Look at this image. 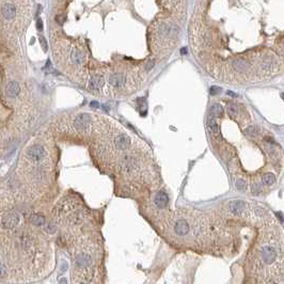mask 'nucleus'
<instances>
[{
  "label": "nucleus",
  "instance_id": "22",
  "mask_svg": "<svg viewBox=\"0 0 284 284\" xmlns=\"http://www.w3.org/2000/svg\"><path fill=\"white\" fill-rule=\"evenodd\" d=\"M41 45H42V47H43V49H44V52H46V50H47V44H46V41H45L44 37H41Z\"/></svg>",
  "mask_w": 284,
  "mask_h": 284
},
{
  "label": "nucleus",
  "instance_id": "7",
  "mask_svg": "<svg viewBox=\"0 0 284 284\" xmlns=\"http://www.w3.org/2000/svg\"><path fill=\"white\" fill-rule=\"evenodd\" d=\"M26 155L29 159L32 161H42L46 157V151L42 145L35 144L30 146L29 149L26 151Z\"/></svg>",
  "mask_w": 284,
  "mask_h": 284
},
{
  "label": "nucleus",
  "instance_id": "5",
  "mask_svg": "<svg viewBox=\"0 0 284 284\" xmlns=\"http://www.w3.org/2000/svg\"><path fill=\"white\" fill-rule=\"evenodd\" d=\"M19 222V216L18 214L11 212V213H7L1 217L0 220V225L1 228L4 230H12V229L16 228Z\"/></svg>",
  "mask_w": 284,
  "mask_h": 284
},
{
  "label": "nucleus",
  "instance_id": "17",
  "mask_svg": "<svg viewBox=\"0 0 284 284\" xmlns=\"http://www.w3.org/2000/svg\"><path fill=\"white\" fill-rule=\"evenodd\" d=\"M257 132H259V130L256 129V127H253V126H250V127H248L247 129L245 130L246 135L251 136V137H254V136H256Z\"/></svg>",
  "mask_w": 284,
  "mask_h": 284
},
{
  "label": "nucleus",
  "instance_id": "24",
  "mask_svg": "<svg viewBox=\"0 0 284 284\" xmlns=\"http://www.w3.org/2000/svg\"><path fill=\"white\" fill-rule=\"evenodd\" d=\"M91 107L98 108V103H97V102H92V103H91Z\"/></svg>",
  "mask_w": 284,
  "mask_h": 284
},
{
  "label": "nucleus",
  "instance_id": "21",
  "mask_svg": "<svg viewBox=\"0 0 284 284\" xmlns=\"http://www.w3.org/2000/svg\"><path fill=\"white\" fill-rule=\"evenodd\" d=\"M212 95H216V94H219L221 92V89L219 87H212L211 90H209Z\"/></svg>",
  "mask_w": 284,
  "mask_h": 284
},
{
  "label": "nucleus",
  "instance_id": "3",
  "mask_svg": "<svg viewBox=\"0 0 284 284\" xmlns=\"http://www.w3.org/2000/svg\"><path fill=\"white\" fill-rule=\"evenodd\" d=\"M177 28L175 25L167 24V22H160L156 28L155 32V40L158 43H164V42L172 41L177 34Z\"/></svg>",
  "mask_w": 284,
  "mask_h": 284
},
{
  "label": "nucleus",
  "instance_id": "25",
  "mask_svg": "<svg viewBox=\"0 0 284 284\" xmlns=\"http://www.w3.org/2000/svg\"><path fill=\"white\" fill-rule=\"evenodd\" d=\"M79 284H87V283H79Z\"/></svg>",
  "mask_w": 284,
  "mask_h": 284
},
{
  "label": "nucleus",
  "instance_id": "19",
  "mask_svg": "<svg viewBox=\"0 0 284 284\" xmlns=\"http://www.w3.org/2000/svg\"><path fill=\"white\" fill-rule=\"evenodd\" d=\"M235 185L239 190H246V188H247V183L244 179H238L235 183Z\"/></svg>",
  "mask_w": 284,
  "mask_h": 284
},
{
  "label": "nucleus",
  "instance_id": "14",
  "mask_svg": "<svg viewBox=\"0 0 284 284\" xmlns=\"http://www.w3.org/2000/svg\"><path fill=\"white\" fill-rule=\"evenodd\" d=\"M30 222L32 223V224L37 225V226H41V225L45 224V218L43 217V216L41 215H31L30 216Z\"/></svg>",
  "mask_w": 284,
  "mask_h": 284
},
{
  "label": "nucleus",
  "instance_id": "10",
  "mask_svg": "<svg viewBox=\"0 0 284 284\" xmlns=\"http://www.w3.org/2000/svg\"><path fill=\"white\" fill-rule=\"evenodd\" d=\"M1 13H2L3 17L7 18V19H12V18L15 17L16 15V9L13 4H10V3H7L2 7L1 9Z\"/></svg>",
  "mask_w": 284,
  "mask_h": 284
},
{
  "label": "nucleus",
  "instance_id": "1",
  "mask_svg": "<svg viewBox=\"0 0 284 284\" xmlns=\"http://www.w3.org/2000/svg\"><path fill=\"white\" fill-rule=\"evenodd\" d=\"M254 284H279L283 276V238L278 228H266L248 257Z\"/></svg>",
  "mask_w": 284,
  "mask_h": 284
},
{
  "label": "nucleus",
  "instance_id": "4",
  "mask_svg": "<svg viewBox=\"0 0 284 284\" xmlns=\"http://www.w3.org/2000/svg\"><path fill=\"white\" fill-rule=\"evenodd\" d=\"M93 125V120L89 113H80L74 119L73 121V127L76 132L80 134L89 132Z\"/></svg>",
  "mask_w": 284,
  "mask_h": 284
},
{
  "label": "nucleus",
  "instance_id": "15",
  "mask_svg": "<svg viewBox=\"0 0 284 284\" xmlns=\"http://www.w3.org/2000/svg\"><path fill=\"white\" fill-rule=\"evenodd\" d=\"M228 114L230 115L231 118L232 119H235L236 117L238 115V112H239V110H238V107H237V105H235L234 103H231V104H229L228 105Z\"/></svg>",
  "mask_w": 284,
  "mask_h": 284
},
{
  "label": "nucleus",
  "instance_id": "11",
  "mask_svg": "<svg viewBox=\"0 0 284 284\" xmlns=\"http://www.w3.org/2000/svg\"><path fill=\"white\" fill-rule=\"evenodd\" d=\"M20 91L19 84L16 81H11L7 87V94L10 97H16Z\"/></svg>",
  "mask_w": 284,
  "mask_h": 284
},
{
  "label": "nucleus",
  "instance_id": "20",
  "mask_svg": "<svg viewBox=\"0 0 284 284\" xmlns=\"http://www.w3.org/2000/svg\"><path fill=\"white\" fill-rule=\"evenodd\" d=\"M7 267H5L3 264H0V278H4V277H7Z\"/></svg>",
  "mask_w": 284,
  "mask_h": 284
},
{
  "label": "nucleus",
  "instance_id": "18",
  "mask_svg": "<svg viewBox=\"0 0 284 284\" xmlns=\"http://www.w3.org/2000/svg\"><path fill=\"white\" fill-rule=\"evenodd\" d=\"M45 231H46L47 233H55L57 230V226L54 224V223H46L44 226Z\"/></svg>",
  "mask_w": 284,
  "mask_h": 284
},
{
  "label": "nucleus",
  "instance_id": "6",
  "mask_svg": "<svg viewBox=\"0 0 284 284\" xmlns=\"http://www.w3.org/2000/svg\"><path fill=\"white\" fill-rule=\"evenodd\" d=\"M153 205L158 212L166 211L169 205V197L164 190H158L153 197Z\"/></svg>",
  "mask_w": 284,
  "mask_h": 284
},
{
  "label": "nucleus",
  "instance_id": "16",
  "mask_svg": "<svg viewBox=\"0 0 284 284\" xmlns=\"http://www.w3.org/2000/svg\"><path fill=\"white\" fill-rule=\"evenodd\" d=\"M211 113L213 115H217V117H219V115H221L223 113V108L221 107L219 104H214L211 108Z\"/></svg>",
  "mask_w": 284,
  "mask_h": 284
},
{
  "label": "nucleus",
  "instance_id": "12",
  "mask_svg": "<svg viewBox=\"0 0 284 284\" xmlns=\"http://www.w3.org/2000/svg\"><path fill=\"white\" fill-rule=\"evenodd\" d=\"M207 126H208V129L211 130L212 134H214V135H218V134H219V126H218V123H217V121H216L215 115L211 114L209 117H208V119H207Z\"/></svg>",
  "mask_w": 284,
  "mask_h": 284
},
{
  "label": "nucleus",
  "instance_id": "23",
  "mask_svg": "<svg viewBox=\"0 0 284 284\" xmlns=\"http://www.w3.org/2000/svg\"><path fill=\"white\" fill-rule=\"evenodd\" d=\"M37 29H39L40 31H41V30L43 29V22H42V19H41V18H39V19H37Z\"/></svg>",
  "mask_w": 284,
  "mask_h": 284
},
{
  "label": "nucleus",
  "instance_id": "2",
  "mask_svg": "<svg viewBox=\"0 0 284 284\" xmlns=\"http://www.w3.org/2000/svg\"><path fill=\"white\" fill-rule=\"evenodd\" d=\"M101 259V248L95 239L87 237L79 244L75 255V277L79 283H87L95 279L98 261ZM78 283V284H79Z\"/></svg>",
  "mask_w": 284,
  "mask_h": 284
},
{
  "label": "nucleus",
  "instance_id": "13",
  "mask_svg": "<svg viewBox=\"0 0 284 284\" xmlns=\"http://www.w3.org/2000/svg\"><path fill=\"white\" fill-rule=\"evenodd\" d=\"M262 183L264 184L265 186H271L276 183V176H274V173H264L262 175V179H261Z\"/></svg>",
  "mask_w": 284,
  "mask_h": 284
},
{
  "label": "nucleus",
  "instance_id": "9",
  "mask_svg": "<svg viewBox=\"0 0 284 284\" xmlns=\"http://www.w3.org/2000/svg\"><path fill=\"white\" fill-rule=\"evenodd\" d=\"M105 84V78L101 75H95L89 80V88L93 91H99Z\"/></svg>",
  "mask_w": 284,
  "mask_h": 284
},
{
  "label": "nucleus",
  "instance_id": "8",
  "mask_svg": "<svg viewBox=\"0 0 284 284\" xmlns=\"http://www.w3.org/2000/svg\"><path fill=\"white\" fill-rule=\"evenodd\" d=\"M108 83L115 89L123 88L126 83V76L123 73H114L108 76Z\"/></svg>",
  "mask_w": 284,
  "mask_h": 284
}]
</instances>
